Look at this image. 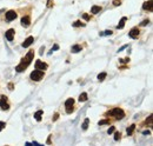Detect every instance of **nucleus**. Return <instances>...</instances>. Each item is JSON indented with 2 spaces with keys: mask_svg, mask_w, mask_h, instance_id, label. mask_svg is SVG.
<instances>
[{
  "mask_svg": "<svg viewBox=\"0 0 153 146\" xmlns=\"http://www.w3.org/2000/svg\"><path fill=\"white\" fill-rule=\"evenodd\" d=\"M4 127H5V123H4V121H0V131Z\"/></svg>",
  "mask_w": 153,
  "mask_h": 146,
  "instance_id": "obj_29",
  "label": "nucleus"
},
{
  "mask_svg": "<svg viewBox=\"0 0 153 146\" xmlns=\"http://www.w3.org/2000/svg\"><path fill=\"white\" fill-rule=\"evenodd\" d=\"M73 26H74V27H78V26H84V24H81V22L78 20V21H76V22L73 24Z\"/></svg>",
  "mask_w": 153,
  "mask_h": 146,
  "instance_id": "obj_22",
  "label": "nucleus"
},
{
  "mask_svg": "<svg viewBox=\"0 0 153 146\" xmlns=\"http://www.w3.org/2000/svg\"><path fill=\"white\" fill-rule=\"evenodd\" d=\"M150 133H151V132H150L149 130H147V131H144V132H143V134H150Z\"/></svg>",
  "mask_w": 153,
  "mask_h": 146,
  "instance_id": "obj_30",
  "label": "nucleus"
},
{
  "mask_svg": "<svg viewBox=\"0 0 153 146\" xmlns=\"http://www.w3.org/2000/svg\"><path fill=\"white\" fill-rule=\"evenodd\" d=\"M17 18V13L14 12V11H8V12H6V20L7 21H12V20H14V19Z\"/></svg>",
  "mask_w": 153,
  "mask_h": 146,
  "instance_id": "obj_6",
  "label": "nucleus"
},
{
  "mask_svg": "<svg viewBox=\"0 0 153 146\" xmlns=\"http://www.w3.org/2000/svg\"><path fill=\"white\" fill-rule=\"evenodd\" d=\"M58 48H59V46H58V45H54V47H53L52 50H58Z\"/></svg>",
  "mask_w": 153,
  "mask_h": 146,
  "instance_id": "obj_32",
  "label": "nucleus"
},
{
  "mask_svg": "<svg viewBox=\"0 0 153 146\" xmlns=\"http://www.w3.org/2000/svg\"><path fill=\"white\" fill-rule=\"evenodd\" d=\"M84 18L87 20V19H88V16H87V14H84Z\"/></svg>",
  "mask_w": 153,
  "mask_h": 146,
  "instance_id": "obj_33",
  "label": "nucleus"
},
{
  "mask_svg": "<svg viewBox=\"0 0 153 146\" xmlns=\"http://www.w3.org/2000/svg\"><path fill=\"white\" fill-rule=\"evenodd\" d=\"M32 58H33V52H30L28 54H27V57L26 58H24L22 59V61L20 63L19 65L17 66V72H22L28 65H30V63H31V60H32Z\"/></svg>",
  "mask_w": 153,
  "mask_h": 146,
  "instance_id": "obj_1",
  "label": "nucleus"
},
{
  "mask_svg": "<svg viewBox=\"0 0 153 146\" xmlns=\"http://www.w3.org/2000/svg\"><path fill=\"white\" fill-rule=\"evenodd\" d=\"M33 40H34V39H33V36H28V38L22 42V47H25V48H26V47L31 46V45H32V42H33Z\"/></svg>",
  "mask_w": 153,
  "mask_h": 146,
  "instance_id": "obj_9",
  "label": "nucleus"
},
{
  "mask_svg": "<svg viewBox=\"0 0 153 146\" xmlns=\"http://www.w3.org/2000/svg\"><path fill=\"white\" fill-rule=\"evenodd\" d=\"M113 132H114V127H113V126H112V127H110L108 128V131H107V133H108V134H111V133H113Z\"/></svg>",
  "mask_w": 153,
  "mask_h": 146,
  "instance_id": "obj_26",
  "label": "nucleus"
},
{
  "mask_svg": "<svg viewBox=\"0 0 153 146\" xmlns=\"http://www.w3.org/2000/svg\"><path fill=\"white\" fill-rule=\"evenodd\" d=\"M128 36H131V38H138V36H139V30L138 28H132L131 32L128 33Z\"/></svg>",
  "mask_w": 153,
  "mask_h": 146,
  "instance_id": "obj_12",
  "label": "nucleus"
},
{
  "mask_svg": "<svg viewBox=\"0 0 153 146\" xmlns=\"http://www.w3.org/2000/svg\"><path fill=\"white\" fill-rule=\"evenodd\" d=\"M120 136H121V134H120L119 132H117V133H115V134H114V140H115V142H118V140L120 139Z\"/></svg>",
  "mask_w": 153,
  "mask_h": 146,
  "instance_id": "obj_21",
  "label": "nucleus"
},
{
  "mask_svg": "<svg viewBox=\"0 0 153 146\" xmlns=\"http://www.w3.org/2000/svg\"><path fill=\"white\" fill-rule=\"evenodd\" d=\"M47 69V64L42 63L41 60H37L36 61V70H40V71H45Z\"/></svg>",
  "mask_w": 153,
  "mask_h": 146,
  "instance_id": "obj_5",
  "label": "nucleus"
},
{
  "mask_svg": "<svg viewBox=\"0 0 153 146\" xmlns=\"http://www.w3.org/2000/svg\"><path fill=\"white\" fill-rule=\"evenodd\" d=\"M127 20V18L126 17H124V18H121V20H120V22L118 24V28H124V26H125V21Z\"/></svg>",
  "mask_w": 153,
  "mask_h": 146,
  "instance_id": "obj_14",
  "label": "nucleus"
},
{
  "mask_svg": "<svg viewBox=\"0 0 153 146\" xmlns=\"http://www.w3.org/2000/svg\"><path fill=\"white\" fill-rule=\"evenodd\" d=\"M113 5H114V6H120V5H121V0H114V1H113Z\"/></svg>",
  "mask_w": 153,
  "mask_h": 146,
  "instance_id": "obj_23",
  "label": "nucleus"
},
{
  "mask_svg": "<svg viewBox=\"0 0 153 146\" xmlns=\"http://www.w3.org/2000/svg\"><path fill=\"white\" fill-rule=\"evenodd\" d=\"M110 114L113 115V117H115L117 119H123V118L125 117V112H124L121 109H113L111 112H110Z\"/></svg>",
  "mask_w": 153,
  "mask_h": 146,
  "instance_id": "obj_2",
  "label": "nucleus"
},
{
  "mask_svg": "<svg viewBox=\"0 0 153 146\" xmlns=\"http://www.w3.org/2000/svg\"><path fill=\"white\" fill-rule=\"evenodd\" d=\"M143 8H144V10H147V11H152V8H153L152 0H149V1L144 2V4H143Z\"/></svg>",
  "mask_w": 153,
  "mask_h": 146,
  "instance_id": "obj_8",
  "label": "nucleus"
},
{
  "mask_svg": "<svg viewBox=\"0 0 153 146\" xmlns=\"http://www.w3.org/2000/svg\"><path fill=\"white\" fill-rule=\"evenodd\" d=\"M88 123H90V119L86 118V119L84 120V124H82V130H87V127H88Z\"/></svg>",
  "mask_w": 153,
  "mask_h": 146,
  "instance_id": "obj_19",
  "label": "nucleus"
},
{
  "mask_svg": "<svg viewBox=\"0 0 153 146\" xmlns=\"http://www.w3.org/2000/svg\"><path fill=\"white\" fill-rule=\"evenodd\" d=\"M104 34H106V36H111V34H112V31L107 30V31H105V33H104Z\"/></svg>",
  "mask_w": 153,
  "mask_h": 146,
  "instance_id": "obj_28",
  "label": "nucleus"
},
{
  "mask_svg": "<svg viewBox=\"0 0 153 146\" xmlns=\"http://www.w3.org/2000/svg\"><path fill=\"white\" fill-rule=\"evenodd\" d=\"M41 115H42V111H41V110H39V111H37V112L34 113V118H36L38 121L41 120Z\"/></svg>",
  "mask_w": 153,
  "mask_h": 146,
  "instance_id": "obj_15",
  "label": "nucleus"
},
{
  "mask_svg": "<svg viewBox=\"0 0 153 146\" xmlns=\"http://www.w3.org/2000/svg\"><path fill=\"white\" fill-rule=\"evenodd\" d=\"M30 24H31V20H30L28 17H24V18H21V26H24V27H28Z\"/></svg>",
  "mask_w": 153,
  "mask_h": 146,
  "instance_id": "obj_11",
  "label": "nucleus"
},
{
  "mask_svg": "<svg viewBox=\"0 0 153 146\" xmlns=\"http://www.w3.org/2000/svg\"><path fill=\"white\" fill-rule=\"evenodd\" d=\"M73 104H74V100L72 99V98H70V99H67L66 101H65V106H66V112L67 113H71L72 111H73Z\"/></svg>",
  "mask_w": 153,
  "mask_h": 146,
  "instance_id": "obj_4",
  "label": "nucleus"
},
{
  "mask_svg": "<svg viewBox=\"0 0 153 146\" xmlns=\"http://www.w3.org/2000/svg\"><path fill=\"white\" fill-rule=\"evenodd\" d=\"M87 100V93H81L80 95H79V101L81 103V101H86Z\"/></svg>",
  "mask_w": 153,
  "mask_h": 146,
  "instance_id": "obj_17",
  "label": "nucleus"
},
{
  "mask_svg": "<svg viewBox=\"0 0 153 146\" xmlns=\"http://www.w3.org/2000/svg\"><path fill=\"white\" fill-rule=\"evenodd\" d=\"M0 107H1L2 110L10 109V105L7 104V101H6V98H5V97H1V99H0Z\"/></svg>",
  "mask_w": 153,
  "mask_h": 146,
  "instance_id": "obj_7",
  "label": "nucleus"
},
{
  "mask_svg": "<svg viewBox=\"0 0 153 146\" xmlns=\"http://www.w3.org/2000/svg\"><path fill=\"white\" fill-rule=\"evenodd\" d=\"M104 124H108V120H100L99 125H104Z\"/></svg>",
  "mask_w": 153,
  "mask_h": 146,
  "instance_id": "obj_25",
  "label": "nucleus"
},
{
  "mask_svg": "<svg viewBox=\"0 0 153 146\" xmlns=\"http://www.w3.org/2000/svg\"><path fill=\"white\" fill-rule=\"evenodd\" d=\"M106 75H107V74H106L105 72L100 73V74L98 75V80H99V81H104V80H105V78H106Z\"/></svg>",
  "mask_w": 153,
  "mask_h": 146,
  "instance_id": "obj_18",
  "label": "nucleus"
},
{
  "mask_svg": "<svg viewBox=\"0 0 153 146\" xmlns=\"http://www.w3.org/2000/svg\"><path fill=\"white\" fill-rule=\"evenodd\" d=\"M100 11H101V7L100 6H92V8H91V13H93V14L99 13Z\"/></svg>",
  "mask_w": 153,
  "mask_h": 146,
  "instance_id": "obj_13",
  "label": "nucleus"
},
{
  "mask_svg": "<svg viewBox=\"0 0 153 146\" xmlns=\"http://www.w3.org/2000/svg\"><path fill=\"white\" fill-rule=\"evenodd\" d=\"M5 36H6V39H7L8 41H12V40H13V36H14V30H12V28L8 30Z\"/></svg>",
  "mask_w": 153,
  "mask_h": 146,
  "instance_id": "obj_10",
  "label": "nucleus"
},
{
  "mask_svg": "<svg viewBox=\"0 0 153 146\" xmlns=\"http://www.w3.org/2000/svg\"><path fill=\"white\" fill-rule=\"evenodd\" d=\"M42 75H44V72L42 71H40V70H34L33 72L31 73V79L32 80H34V81H39L41 78H42Z\"/></svg>",
  "mask_w": 153,
  "mask_h": 146,
  "instance_id": "obj_3",
  "label": "nucleus"
},
{
  "mask_svg": "<svg viewBox=\"0 0 153 146\" xmlns=\"http://www.w3.org/2000/svg\"><path fill=\"white\" fill-rule=\"evenodd\" d=\"M149 22H150V21H149V20H144V21H143V22H141V26H146V25H147V24H149Z\"/></svg>",
  "mask_w": 153,
  "mask_h": 146,
  "instance_id": "obj_27",
  "label": "nucleus"
},
{
  "mask_svg": "<svg viewBox=\"0 0 153 146\" xmlns=\"http://www.w3.org/2000/svg\"><path fill=\"white\" fill-rule=\"evenodd\" d=\"M134 128H135V125H131L130 127L127 128V134H128V136H131V134L133 133Z\"/></svg>",
  "mask_w": 153,
  "mask_h": 146,
  "instance_id": "obj_20",
  "label": "nucleus"
},
{
  "mask_svg": "<svg viewBox=\"0 0 153 146\" xmlns=\"http://www.w3.org/2000/svg\"><path fill=\"white\" fill-rule=\"evenodd\" d=\"M72 52L73 53H78V52H80L81 51V46L80 45H74V46H72Z\"/></svg>",
  "mask_w": 153,
  "mask_h": 146,
  "instance_id": "obj_16",
  "label": "nucleus"
},
{
  "mask_svg": "<svg viewBox=\"0 0 153 146\" xmlns=\"http://www.w3.org/2000/svg\"><path fill=\"white\" fill-rule=\"evenodd\" d=\"M152 119H153V115H150V117H149V119L146 120V123H149V124H152Z\"/></svg>",
  "mask_w": 153,
  "mask_h": 146,
  "instance_id": "obj_24",
  "label": "nucleus"
},
{
  "mask_svg": "<svg viewBox=\"0 0 153 146\" xmlns=\"http://www.w3.org/2000/svg\"><path fill=\"white\" fill-rule=\"evenodd\" d=\"M58 117H59V114H58V113H57V114L54 115V118H53V120H57V119H58Z\"/></svg>",
  "mask_w": 153,
  "mask_h": 146,
  "instance_id": "obj_31",
  "label": "nucleus"
}]
</instances>
